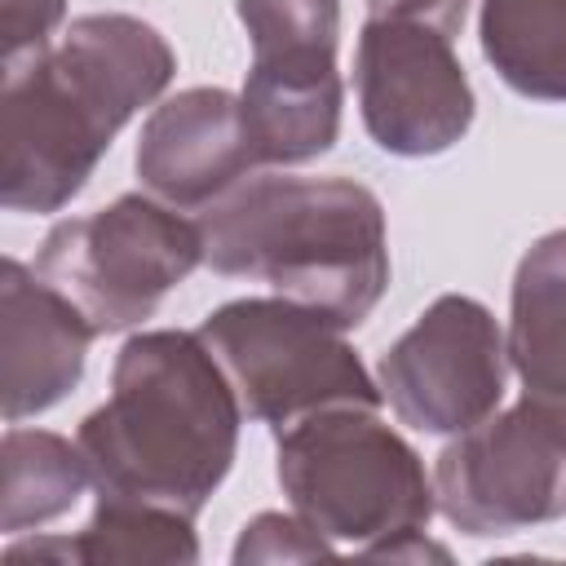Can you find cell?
I'll return each instance as SVG.
<instances>
[{
    "instance_id": "cell-3",
    "label": "cell",
    "mask_w": 566,
    "mask_h": 566,
    "mask_svg": "<svg viewBox=\"0 0 566 566\" xmlns=\"http://www.w3.org/2000/svg\"><path fill=\"white\" fill-rule=\"evenodd\" d=\"M195 221L208 270L261 279L340 332L367 323L389 292L385 208L354 177L252 172Z\"/></svg>"
},
{
    "instance_id": "cell-18",
    "label": "cell",
    "mask_w": 566,
    "mask_h": 566,
    "mask_svg": "<svg viewBox=\"0 0 566 566\" xmlns=\"http://www.w3.org/2000/svg\"><path fill=\"white\" fill-rule=\"evenodd\" d=\"M62 18H66V0H0L4 62L53 44V31L62 27Z\"/></svg>"
},
{
    "instance_id": "cell-12",
    "label": "cell",
    "mask_w": 566,
    "mask_h": 566,
    "mask_svg": "<svg viewBox=\"0 0 566 566\" xmlns=\"http://www.w3.org/2000/svg\"><path fill=\"white\" fill-rule=\"evenodd\" d=\"M93 323L35 265L0 261V402L4 420L22 424L57 407L80 380L93 345Z\"/></svg>"
},
{
    "instance_id": "cell-19",
    "label": "cell",
    "mask_w": 566,
    "mask_h": 566,
    "mask_svg": "<svg viewBox=\"0 0 566 566\" xmlns=\"http://www.w3.org/2000/svg\"><path fill=\"white\" fill-rule=\"evenodd\" d=\"M469 4L473 0H367V18H420L442 27L447 35H460Z\"/></svg>"
},
{
    "instance_id": "cell-15",
    "label": "cell",
    "mask_w": 566,
    "mask_h": 566,
    "mask_svg": "<svg viewBox=\"0 0 566 566\" xmlns=\"http://www.w3.org/2000/svg\"><path fill=\"white\" fill-rule=\"evenodd\" d=\"M0 451H4V491H0L4 495V509H0L4 535L40 531L44 522L71 513L80 504L84 486H93L80 447L53 429L9 424Z\"/></svg>"
},
{
    "instance_id": "cell-13",
    "label": "cell",
    "mask_w": 566,
    "mask_h": 566,
    "mask_svg": "<svg viewBox=\"0 0 566 566\" xmlns=\"http://www.w3.org/2000/svg\"><path fill=\"white\" fill-rule=\"evenodd\" d=\"M504 345L522 394L566 416V226L522 252L509 287Z\"/></svg>"
},
{
    "instance_id": "cell-1",
    "label": "cell",
    "mask_w": 566,
    "mask_h": 566,
    "mask_svg": "<svg viewBox=\"0 0 566 566\" xmlns=\"http://www.w3.org/2000/svg\"><path fill=\"white\" fill-rule=\"evenodd\" d=\"M177 75L159 27L133 13H84L57 44L4 62L0 203L62 212L97 172L115 133Z\"/></svg>"
},
{
    "instance_id": "cell-4",
    "label": "cell",
    "mask_w": 566,
    "mask_h": 566,
    "mask_svg": "<svg viewBox=\"0 0 566 566\" xmlns=\"http://www.w3.org/2000/svg\"><path fill=\"white\" fill-rule=\"evenodd\" d=\"M274 478L292 513L367 557L424 531L438 509L420 451L363 402H336L279 429Z\"/></svg>"
},
{
    "instance_id": "cell-10",
    "label": "cell",
    "mask_w": 566,
    "mask_h": 566,
    "mask_svg": "<svg viewBox=\"0 0 566 566\" xmlns=\"http://www.w3.org/2000/svg\"><path fill=\"white\" fill-rule=\"evenodd\" d=\"M504 376V327L478 296L464 292L429 301L376 363V385L394 416L438 438H455L500 411Z\"/></svg>"
},
{
    "instance_id": "cell-2",
    "label": "cell",
    "mask_w": 566,
    "mask_h": 566,
    "mask_svg": "<svg viewBox=\"0 0 566 566\" xmlns=\"http://www.w3.org/2000/svg\"><path fill=\"white\" fill-rule=\"evenodd\" d=\"M243 407L199 332H133L111 367V394L93 407L75 447L97 495L146 500L199 517L239 455Z\"/></svg>"
},
{
    "instance_id": "cell-14",
    "label": "cell",
    "mask_w": 566,
    "mask_h": 566,
    "mask_svg": "<svg viewBox=\"0 0 566 566\" xmlns=\"http://www.w3.org/2000/svg\"><path fill=\"white\" fill-rule=\"evenodd\" d=\"M478 44L513 93L566 102V0H482Z\"/></svg>"
},
{
    "instance_id": "cell-5",
    "label": "cell",
    "mask_w": 566,
    "mask_h": 566,
    "mask_svg": "<svg viewBox=\"0 0 566 566\" xmlns=\"http://www.w3.org/2000/svg\"><path fill=\"white\" fill-rule=\"evenodd\" d=\"M203 265L199 221L150 190H133L84 217L53 221L35 274L66 292L97 336L142 327L159 301Z\"/></svg>"
},
{
    "instance_id": "cell-11",
    "label": "cell",
    "mask_w": 566,
    "mask_h": 566,
    "mask_svg": "<svg viewBox=\"0 0 566 566\" xmlns=\"http://www.w3.org/2000/svg\"><path fill=\"white\" fill-rule=\"evenodd\" d=\"M133 168L155 199L181 212H203L230 195L243 177H252V168H261L239 93L195 84L164 97L142 124Z\"/></svg>"
},
{
    "instance_id": "cell-16",
    "label": "cell",
    "mask_w": 566,
    "mask_h": 566,
    "mask_svg": "<svg viewBox=\"0 0 566 566\" xmlns=\"http://www.w3.org/2000/svg\"><path fill=\"white\" fill-rule=\"evenodd\" d=\"M71 562L102 566V562H199V535L195 517L146 504V500H119L97 495L93 517L71 535Z\"/></svg>"
},
{
    "instance_id": "cell-6",
    "label": "cell",
    "mask_w": 566,
    "mask_h": 566,
    "mask_svg": "<svg viewBox=\"0 0 566 566\" xmlns=\"http://www.w3.org/2000/svg\"><path fill=\"white\" fill-rule=\"evenodd\" d=\"M195 332L226 367L243 416L270 424L274 433L336 402H385L345 332L279 292L226 301Z\"/></svg>"
},
{
    "instance_id": "cell-8",
    "label": "cell",
    "mask_w": 566,
    "mask_h": 566,
    "mask_svg": "<svg viewBox=\"0 0 566 566\" xmlns=\"http://www.w3.org/2000/svg\"><path fill=\"white\" fill-rule=\"evenodd\" d=\"M442 517L473 539L566 513V416L526 398L455 433L433 460Z\"/></svg>"
},
{
    "instance_id": "cell-17",
    "label": "cell",
    "mask_w": 566,
    "mask_h": 566,
    "mask_svg": "<svg viewBox=\"0 0 566 566\" xmlns=\"http://www.w3.org/2000/svg\"><path fill=\"white\" fill-rule=\"evenodd\" d=\"M336 544L314 531L301 513H256L239 544H234V566L243 562H314V557H332Z\"/></svg>"
},
{
    "instance_id": "cell-7",
    "label": "cell",
    "mask_w": 566,
    "mask_h": 566,
    "mask_svg": "<svg viewBox=\"0 0 566 566\" xmlns=\"http://www.w3.org/2000/svg\"><path fill=\"white\" fill-rule=\"evenodd\" d=\"M234 13L252 40L239 102L256 164L296 168L327 155L345 106L340 0H234Z\"/></svg>"
},
{
    "instance_id": "cell-9",
    "label": "cell",
    "mask_w": 566,
    "mask_h": 566,
    "mask_svg": "<svg viewBox=\"0 0 566 566\" xmlns=\"http://www.w3.org/2000/svg\"><path fill=\"white\" fill-rule=\"evenodd\" d=\"M354 88L367 137L398 159L447 155L478 115L455 35L420 18H363Z\"/></svg>"
}]
</instances>
